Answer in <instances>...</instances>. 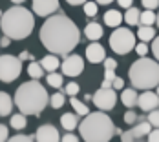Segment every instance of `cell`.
I'll return each mask as SVG.
<instances>
[{
	"mask_svg": "<svg viewBox=\"0 0 159 142\" xmlns=\"http://www.w3.org/2000/svg\"><path fill=\"white\" fill-rule=\"evenodd\" d=\"M40 42L49 53L66 57L79 46L80 31L75 22L64 13L49 15L40 28Z\"/></svg>",
	"mask_w": 159,
	"mask_h": 142,
	"instance_id": "cell-1",
	"label": "cell"
},
{
	"mask_svg": "<svg viewBox=\"0 0 159 142\" xmlns=\"http://www.w3.org/2000/svg\"><path fill=\"white\" fill-rule=\"evenodd\" d=\"M15 104L24 115L39 117L44 108L49 104V97L46 88L39 82V79H33L30 82H24L15 91Z\"/></svg>",
	"mask_w": 159,
	"mask_h": 142,
	"instance_id": "cell-2",
	"label": "cell"
},
{
	"mask_svg": "<svg viewBox=\"0 0 159 142\" xmlns=\"http://www.w3.org/2000/svg\"><path fill=\"white\" fill-rule=\"evenodd\" d=\"M35 28V16L30 9L16 4L0 16V29L11 40H24L31 35Z\"/></svg>",
	"mask_w": 159,
	"mask_h": 142,
	"instance_id": "cell-3",
	"label": "cell"
},
{
	"mask_svg": "<svg viewBox=\"0 0 159 142\" xmlns=\"http://www.w3.org/2000/svg\"><path fill=\"white\" fill-rule=\"evenodd\" d=\"M79 133L86 142H108L115 135V126L104 111H93L79 122Z\"/></svg>",
	"mask_w": 159,
	"mask_h": 142,
	"instance_id": "cell-4",
	"label": "cell"
},
{
	"mask_svg": "<svg viewBox=\"0 0 159 142\" xmlns=\"http://www.w3.org/2000/svg\"><path fill=\"white\" fill-rule=\"evenodd\" d=\"M128 79L135 89H152L159 86V64L157 60L141 57L130 66Z\"/></svg>",
	"mask_w": 159,
	"mask_h": 142,
	"instance_id": "cell-5",
	"label": "cell"
},
{
	"mask_svg": "<svg viewBox=\"0 0 159 142\" xmlns=\"http://www.w3.org/2000/svg\"><path fill=\"white\" fill-rule=\"evenodd\" d=\"M135 37L128 28H113V33L110 35V47L117 55H126L132 49H135Z\"/></svg>",
	"mask_w": 159,
	"mask_h": 142,
	"instance_id": "cell-6",
	"label": "cell"
},
{
	"mask_svg": "<svg viewBox=\"0 0 159 142\" xmlns=\"http://www.w3.org/2000/svg\"><path fill=\"white\" fill-rule=\"evenodd\" d=\"M22 73V60L20 57L13 55H2L0 57V80L2 82H13Z\"/></svg>",
	"mask_w": 159,
	"mask_h": 142,
	"instance_id": "cell-7",
	"label": "cell"
},
{
	"mask_svg": "<svg viewBox=\"0 0 159 142\" xmlns=\"http://www.w3.org/2000/svg\"><path fill=\"white\" fill-rule=\"evenodd\" d=\"M92 100H93L95 108H99L101 111H110V110H113V106L117 102V95H115L113 88H102L101 86V89L95 91Z\"/></svg>",
	"mask_w": 159,
	"mask_h": 142,
	"instance_id": "cell-8",
	"label": "cell"
},
{
	"mask_svg": "<svg viewBox=\"0 0 159 142\" xmlns=\"http://www.w3.org/2000/svg\"><path fill=\"white\" fill-rule=\"evenodd\" d=\"M61 67H62V73L66 77H79L80 73L84 71V60L79 55H71L70 53V55L64 57Z\"/></svg>",
	"mask_w": 159,
	"mask_h": 142,
	"instance_id": "cell-9",
	"label": "cell"
},
{
	"mask_svg": "<svg viewBox=\"0 0 159 142\" xmlns=\"http://www.w3.org/2000/svg\"><path fill=\"white\" fill-rule=\"evenodd\" d=\"M150 131H152V124L148 122V118H146V120H139V124H135L132 129L123 131L121 140H123V142L141 140V139H144V137H148V133H150Z\"/></svg>",
	"mask_w": 159,
	"mask_h": 142,
	"instance_id": "cell-10",
	"label": "cell"
},
{
	"mask_svg": "<svg viewBox=\"0 0 159 142\" xmlns=\"http://www.w3.org/2000/svg\"><path fill=\"white\" fill-rule=\"evenodd\" d=\"M59 0H33V13L39 16H49L57 13Z\"/></svg>",
	"mask_w": 159,
	"mask_h": 142,
	"instance_id": "cell-11",
	"label": "cell"
},
{
	"mask_svg": "<svg viewBox=\"0 0 159 142\" xmlns=\"http://www.w3.org/2000/svg\"><path fill=\"white\" fill-rule=\"evenodd\" d=\"M35 140L39 142H59L61 140V135H59V129L51 124H44L37 129L35 133Z\"/></svg>",
	"mask_w": 159,
	"mask_h": 142,
	"instance_id": "cell-12",
	"label": "cell"
},
{
	"mask_svg": "<svg viewBox=\"0 0 159 142\" xmlns=\"http://www.w3.org/2000/svg\"><path fill=\"white\" fill-rule=\"evenodd\" d=\"M137 106H139L144 113L156 110V108H159V95L152 93L150 89H144V93H141L139 98H137Z\"/></svg>",
	"mask_w": 159,
	"mask_h": 142,
	"instance_id": "cell-13",
	"label": "cell"
},
{
	"mask_svg": "<svg viewBox=\"0 0 159 142\" xmlns=\"http://www.w3.org/2000/svg\"><path fill=\"white\" fill-rule=\"evenodd\" d=\"M86 58L90 60V62H104V58H106V55H104V47L101 46L97 40H93L90 46L86 47Z\"/></svg>",
	"mask_w": 159,
	"mask_h": 142,
	"instance_id": "cell-14",
	"label": "cell"
},
{
	"mask_svg": "<svg viewBox=\"0 0 159 142\" xmlns=\"http://www.w3.org/2000/svg\"><path fill=\"white\" fill-rule=\"evenodd\" d=\"M104 24L108 26V28H119L121 26V22L125 20V16L119 13V9H108L106 13H104Z\"/></svg>",
	"mask_w": 159,
	"mask_h": 142,
	"instance_id": "cell-15",
	"label": "cell"
},
{
	"mask_svg": "<svg viewBox=\"0 0 159 142\" xmlns=\"http://www.w3.org/2000/svg\"><path fill=\"white\" fill-rule=\"evenodd\" d=\"M137 98H139V95L135 91V88L132 86V88H123V93H121V102L126 106V108H134V106H137Z\"/></svg>",
	"mask_w": 159,
	"mask_h": 142,
	"instance_id": "cell-16",
	"label": "cell"
},
{
	"mask_svg": "<svg viewBox=\"0 0 159 142\" xmlns=\"http://www.w3.org/2000/svg\"><path fill=\"white\" fill-rule=\"evenodd\" d=\"M84 35H86V38L88 40H99L101 37H102V26L101 24H97V22H90L86 28H84Z\"/></svg>",
	"mask_w": 159,
	"mask_h": 142,
	"instance_id": "cell-17",
	"label": "cell"
},
{
	"mask_svg": "<svg viewBox=\"0 0 159 142\" xmlns=\"http://www.w3.org/2000/svg\"><path fill=\"white\" fill-rule=\"evenodd\" d=\"M11 110H13V98L6 91H0V117L11 115Z\"/></svg>",
	"mask_w": 159,
	"mask_h": 142,
	"instance_id": "cell-18",
	"label": "cell"
},
{
	"mask_svg": "<svg viewBox=\"0 0 159 142\" xmlns=\"http://www.w3.org/2000/svg\"><path fill=\"white\" fill-rule=\"evenodd\" d=\"M61 126L66 131H73L75 127L79 126V118H77V113H64L61 117Z\"/></svg>",
	"mask_w": 159,
	"mask_h": 142,
	"instance_id": "cell-19",
	"label": "cell"
},
{
	"mask_svg": "<svg viewBox=\"0 0 159 142\" xmlns=\"http://www.w3.org/2000/svg\"><path fill=\"white\" fill-rule=\"evenodd\" d=\"M40 64H42V67H44L48 73H51V71H57V67L61 66V60H59V55L51 53V55H46V57L40 60Z\"/></svg>",
	"mask_w": 159,
	"mask_h": 142,
	"instance_id": "cell-20",
	"label": "cell"
},
{
	"mask_svg": "<svg viewBox=\"0 0 159 142\" xmlns=\"http://www.w3.org/2000/svg\"><path fill=\"white\" fill-rule=\"evenodd\" d=\"M137 38L143 42H152L156 38V29L152 26H139L137 29Z\"/></svg>",
	"mask_w": 159,
	"mask_h": 142,
	"instance_id": "cell-21",
	"label": "cell"
},
{
	"mask_svg": "<svg viewBox=\"0 0 159 142\" xmlns=\"http://www.w3.org/2000/svg\"><path fill=\"white\" fill-rule=\"evenodd\" d=\"M139 18H141V11L130 6L126 9V13H125V22H126L128 26H137L139 24Z\"/></svg>",
	"mask_w": 159,
	"mask_h": 142,
	"instance_id": "cell-22",
	"label": "cell"
},
{
	"mask_svg": "<svg viewBox=\"0 0 159 142\" xmlns=\"http://www.w3.org/2000/svg\"><path fill=\"white\" fill-rule=\"evenodd\" d=\"M44 67H42V64L40 62H35L31 60V64L28 66V75L31 77V79H42V75H44Z\"/></svg>",
	"mask_w": 159,
	"mask_h": 142,
	"instance_id": "cell-23",
	"label": "cell"
},
{
	"mask_svg": "<svg viewBox=\"0 0 159 142\" xmlns=\"http://www.w3.org/2000/svg\"><path fill=\"white\" fill-rule=\"evenodd\" d=\"M70 104H71V108L75 110V113H77V115H82V117H86V115L90 113V108H88V106H86L82 100H79L77 97H71Z\"/></svg>",
	"mask_w": 159,
	"mask_h": 142,
	"instance_id": "cell-24",
	"label": "cell"
},
{
	"mask_svg": "<svg viewBox=\"0 0 159 142\" xmlns=\"http://www.w3.org/2000/svg\"><path fill=\"white\" fill-rule=\"evenodd\" d=\"M9 124H11V127L13 129H16V131H20V129H24L26 127V115L24 113H18V115H13L11 117V120H9Z\"/></svg>",
	"mask_w": 159,
	"mask_h": 142,
	"instance_id": "cell-25",
	"label": "cell"
},
{
	"mask_svg": "<svg viewBox=\"0 0 159 142\" xmlns=\"http://www.w3.org/2000/svg\"><path fill=\"white\" fill-rule=\"evenodd\" d=\"M157 15L154 13V9H146L141 13V18H139V26H152L156 22Z\"/></svg>",
	"mask_w": 159,
	"mask_h": 142,
	"instance_id": "cell-26",
	"label": "cell"
},
{
	"mask_svg": "<svg viewBox=\"0 0 159 142\" xmlns=\"http://www.w3.org/2000/svg\"><path fill=\"white\" fill-rule=\"evenodd\" d=\"M46 80H48V84L51 86V88H55V89H59V88H62V75H59V73H55V71H51L48 77H46Z\"/></svg>",
	"mask_w": 159,
	"mask_h": 142,
	"instance_id": "cell-27",
	"label": "cell"
},
{
	"mask_svg": "<svg viewBox=\"0 0 159 142\" xmlns=\"http://www.w3.org/2000/svg\"><path fill=\"white\" fill-rule=\"evenodd\" d=\"M64 102H66L64 93H53L51 97H49V104H51L53 110H61V108L64 106Z\"/></svg>",
	"mask_w": 159,
	"mask_h": 142,
	"instance_id": "cell-28",
	"label": "cell"
},
{
	"mask_svg": "<svg viewBox=\"0 0 159 142\" xmlns=\"http://www.w3.org/2000/svg\"><path fill=\"white\" fill-rule=\"evenodd\" d=\"M84 15L86 16H95L97 15V2H84Z\"/></svg>",
	"mask_w": 159,
	"mask_h": 142,
	"instance_id": "cell-29",
	"label": "cell"
},
{
	"mask_svg": "<svg viewBox=\"0 0 159 142\" xmlns=\"http://www.w3.org/2000/svg\"><path fill=\"white\" fill-rule=\"evenodd\" d=\"M79 91H80V88H79L77 82H70V84H66V88H64V93L70 95V97H75Z\"/></svg>",
	"mask_w": 159,
	"mask_h": 142,
	"instance_id": "cell-30",
	"label": "cell"
},
{
	"mask_svg": "<svg viewBox=\"0 0 159 142\" xmlns=\"http://www.w3.org/2000/svg\"><path fill=\"white\" fill-rule=\"evenodd\" d=\"M148 122H150L154 127H159V108L148 111Z\"/></svg>",
	"mask_w": 159,
	"mask_h": 142,
	"instance_id": "cell-31",
	"label": "cell"
},
{
	"mask_svg": "<svg viewBox=\"0 0 159 142\" xmlns=\"http://www.w3.org/2000/svg\"><path fill=\"white\" fill-rule=\"evenodd\" d=\"M11 142H31L35 140V135H15V137H9Z\"/></svg>",
	"mask_w": 159,
	"mask_h": 142,
	"instance_id": "cell-32",
	"label": "cell"
},
{
	"mask_svg": "<svg viewBox=\"0 0 159 142\" xmlns=\"http://www.w3.org/2000/svg\"><path fill=\"white\" fill-rule=\"evenodd\" d=\"M135 51H137L139 57H146V53H148V44L141 40L139 44H135Z\"/></svg>",
	"mask_w": 159,
	"mask_h": 142,
	"instance_id": "cell-33",
	"label": "cell"
},
{
	"mask_svg": "<svg viewBox=\"0 0 159 142\" xmlns=\"http://www.w3.org/2000/svg\"><path fill=\"white\" fill-rule=\"evenodd\" d=\"M141 4L144 6V9H156V7H159V0H141Z\"/></svg>",
	"mask_w": 159,
	"mask_h": 142,
	"instance_id": "cell-34",
	"label": "cell"
},
{
	"mask_svg": "<svg viewBox=\"0 0 159 142\" xmlns=\"http://www.w3.org/2000/svg\"><path fill=\"white\" fill-rule=\"evenodd\" d=\"M152 53H154L156 60L159 62V37H156V38L152 40Z\"/></svg>",
	"mask_w": 159,
	"mask_h": 142,
	"instance_id": "cell-35",
	"label": "cell"
},
{
	"mask_svg": "<svg viewBox=\"0 0 159 142\" xmlns=\"http://www.w3.org/2000/svg\"><path fill=\"white\" fill-rule=\"evenodd\" d=\"M4 140H9V129H7V126L0 124V142Z\"/></svg>",
	"mask_w": 159,
	"mask_h": 142,
	"instance_id": "cell-36",
	"label": "cell"
},
{
	"mask_svg": "<svg viewBox=\"0 0 159 142\" xmlns=\"http://www.w3.org/2000/svg\"><path fill=\"white\" fill-rule=\"evenodd\" d=\"M135 120H137V115H135V113H134L132 110L125 113V122H126V124H134Z\"/></svg>",
	"mask_w": 159,
	"mask_h": 142,
	"instance_id": "cell-37",
	"label": "cell"
},
{
	"mask_svg": "<svg viewBox=\"0 0 159 142\" xmlns=\"http://www.w3.org/2000/svg\"><path fill=\"white\" fill-rule=\"evenodd\" d=\"M111 88H113L115 91H117V89H123V88H125V80L121 79V77H115L113 82H111Z\"/></svg>",
	"mask_w": 159,
	"mask_h": 142,
	"instance_id": "cell-38",
	"label": "cell"
},
{
	"mask_svg": "<svg viewBox=\"0 0 159 142\" xmlns=\"http://www.w3.org/2000/svg\"><path fill=\"white\" fill-rule=\"evenodd\" d=\"M117 75H115V69H104V80L106 82H113Z\"/></svg>",
	"mask_w": 159,
	"mask_h": 142,
	"instance_id": "cell-39",
	"label": "cell"
},
{
	"mask_svg": "<svg viewBox=\"0 0 159 142\" xmlns=\"http://www.w3.org/2000/svg\"><path fill=\"white\" fill-rule=\"evenodd\" d=\"M148 140L150 142H159V127L152 129V131L148 133Z\"/></svg>",
	"mask_w": 159,
	"mask_h": 142,
	"instance_id": "cell-40",
	"label": "cell"
},
{
	"mask_svg": "<svg viewBox=\"0 0 159 142\" xmlns=\"http://www.w3.org/2000/svg\"><path fill=\"white\" fill-rule=\"evenodd\" d=\"M61 140H64V142H77L79 140V137H75V135L70 131V133H66L64 137H61Z\"/></svg>",
	"mask_w": 159,
	"mask_h": 142,
	"instance_id": "cell-41",
	"label": "cell"
},
{
	"mask_svg": "<svg viewBox=\"0 0 159 142\" xmlns=\"http://www.w3.org/2000/svg\"><path fill=\"white\" fill-rule=\"evenodd\" d=\"M117 67V62L113 58H104V69H115Z\"/></svg>",
	"mask_w": 159,
	"mask_h": 142,
	"instance_id": "cell-42",
	"label": "cell"
},
{
	"mask_svg": "<svg viewBox=\"0 0 159 142\" xmlns=\"http://www.w3.org/2000/svg\"><path fill=\"white\" fill-rule=\"evenodd\" d=\"M117 4H119V7H125V9H128V7L134 4V0H117Z\"/></svg>",
	"mask_w": 159,
	"mask_h": 142,
	"instance_id": "cell-43",
	"label": "cell"
},
{
	"mask_svg": "<svg viewBox=\"0 0 159 142\" xmlns=\"http://www.w3.org/2000/svg\"><path fill=\"white\" fill-rule=\"evenodd\" d=\"M9 44H11V38H9L7 35H4V37L0 38V46H2V47H7Z\"/></svg>",
	"mask_w": 159,
	"mask_h": 142,
	"instance_id": "cell-44",
	"label": "cell"
},
{
	"mask_svg": "<svg viewBox=\"0 0 159 142\" xmlns=\"http://www.w3.org/2000/svg\"><path fill=\"white\" fill-rule=\"evenodd\" d=\"M20 60H22V62H24V60H33V55L28 53V51H22V53H20Z\"/></svg>",
	"mask_w": 159,
	"mask_h": 142,
	"instance_id": "cell-45",
	"label": "cell"
},
{
	"mask_svg": "<svg viewBox=\"0 0 159 142\" xmlns=\"http://www.w3.org/2000/svg\"><path fill=\"white\" fill-rule=\"evenodd\" d=\"M66 2H68L70 6H84L86 0H66Z\"/></svg>",
	"mask_w": 159,
	"mask_h": 142,
	"instance_id": "cell-46",
	"label": "cell"
},
{
	"mask_svg": "<svg viewBox=\"0 0 159 142\" xmlns=\"http://www.w3.org/2000/svg\"><path fill=\"white\" fill-rule=\"evenodd\" d=\"M97 4H101V6H108V4H111L113 0H95Z\"/></svg>",
	"mask_w": 159,
	"mask_h": 142,
	"instance_id": "cell-47",
	"label": "cell"
},
{
	"mask_svg": "<svg viewBox=\"0 0 159 142\" xmlns=\"http://www.w3.org/2000/svg\"><path fill=\"white\" fill-rule=\"evenodd\" d=\"M102 88H111V82H106V80H104V82H102Z\"/></svg>",
	"mask_w": 159,
	"mask_h": 142,
	"instance_id": "cell-48",
	"label": "cell"
},
{
	"mask_svg": "<svg viewBox=\"0 0 159 142\" xmlns=\"http://www.w3.org/2000/svg\"><path fill=\"white\" fill-rule=\"evenodd\" d=\"M11 2H13V4H22L24 0H11Z\"/></svg>",
	"mask_w": 159,
	"mask_h": 142,
	"instance_id": "cell-49",
	"label": "cell"
},
{
	"mask_svg": "<svg viewBox=\"0 0 159 142\" xmlns=\"http://www.w3.org/2000/svg\"><path fill=\"white\" fill-rule=\"evenodd\" d=\"M156 24H157V28H159V13H157V18H156Z\"/></svg>",
	"mask_w": 159,
	"mask_h": 142,
	"instance_id": "cell-50",
	"label": "cell"
},
{
	"mask_svg": "<svg viewBox=\"0 0 159 142\" xmlns=\"http://www.w3.org/2000/svg\"><path fill=\"white\" fill-rule=\"evenodd\" d=\"M156 93H157V95H159V86H157V89H156Z\"/></svg>",
	"mask_w": 159,
	"mask_h": 142,
	"instance_id": "cell-51",
	"label": "cell"
},
{
	"mask_svg": "<svg viewBox=\"0 0 159 142\" xmlns=\"http://www.w3.org/2000/svg\"><path fill=\"white\" fill-rule=\"evenodd\" d=\"M0 16H2V11H0Z\"/></svg>",
	"mask_w": 159,
	"mask_h": 142,
	"instance_id": "cell-52",
	"label": "cell"
}]
</instances>
